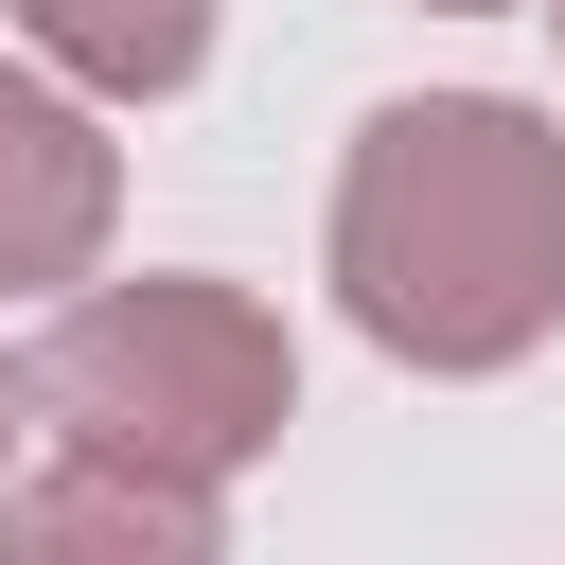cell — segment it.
Instances as JSON below:
<instances>
[{
    "label": "cell",
    "mask_w": 565,
    "mask_h": 565,
    "mask_svg": "<svg viewBox=\"0 0 565 565\" xmlns=\"http://www.w3.org/2000/svg\"><path fill=\"white\" fill-rule=\"evenodd\" d=\"M335 300L388 371H512L565 335V124L512 88H406L335 159Z\"/></svg>",
    "instance_id": "1"
},
{
    "label": "cell",
    "mask_w": 565,
    "mask_h": 565,
    "mask_svg": "<svg viewBox=\"0 0 565 565\" xmlns=\"http://www.w3.org/2000/svg\"><path fill=\"white\" fill-rule=\"evenodd\" d=\"M35 388H53V441H124V459H177L230 494L300 424V335L247 282L141 265V282H71V318L35 335Z\"/></svg>",
    "instance_id": "2"
},
{
    "label": "cell",
    "mask_w": 565,
    "mask_h": 565,
    "mask_svg": "<svg viewBox=\"0 0 565 565\" xmlns=\"http://www.w3.org/2000/svg\"><path fill=\"white\" fill-rule=\"evenodd\" d=\"M124 230V159L53 71H0V282H88Z\"/></svg>",
    "instance_id": "3"
},
{
    "label": "cell",
    "mask_w": 565,
    "mask_h": 565,
    "mask_svg": "<svg viewBox=\"0 0 565 565\" xmlns=\"http://www.w3.org/2000/svg\"><path fill=\"white\" fill-rule=\"evenodd\" d=\"M0 547H159V565H194V547H212V477L124 459V441H71L53 477L0 494Z\"/></svg>",
    "instance_id": "4"
},
{
    "label": "cell",
    "mask_w": 565,
    "mask_h": 565,
    "mask_svg": "<svg viewBox=\"0 0 565 565\" xmlns=\"http://www.w3.org/2000/svg\"><path fill=\"white\" fill-rule=\"evenodd\" d=\"M18 35L106 106H159V88L212 71V0H18Z\"/></svg>",
    "instance_id": "5"
},
{
    "label": "cell",
    "mask_w": 565,
    "mask_h": 565,
    "mask_svg": "<svg viewBox=\"0 0 565 565\" xmlns=\"http://www.w3.org/2000/svg\"><path fill=\"white\" fill-rule=\"evenodd\" d=\"M18 441H53V388H35V353H0V494H18Z\"/></svg>",
    "instance_id": "6"
},
{
    "label": "cell",
    "mask_w": 565,
    "mask_h": 565,
    "mask_svg": "<svg viewBox=\"0 0 565 565\" xmlns=\"http://www.w3.org/2000/svg\"><path fill=\"white\" fill-rule=\"evenodd\" d=\"M441 18H494V0H441Z\"/></svg>",
    "instance_id": "7"
},
{
    "label": "cell",
    "mask_w": 565,
    "mask_h": 565,
    "mask_svg": "<svg viewBox=\"0 0 565 565\" xmlns=\"http://www.w3.org/2000/svg\"><path fill=\"white\" fill-rule=\"evenodd\" d=\"M547 35H565V0H547Z\"/></svg>",
    "instance_id": "8"
}]
</instances>
